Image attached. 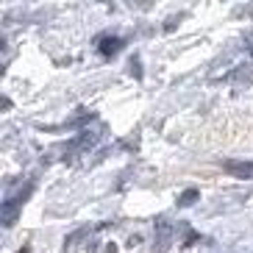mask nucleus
<instances>
[{"instance_id":"nucleus-6","label":"nucleus","mask_w":253,"mask_h":253,"mask_svg":"<svg viewBox=\"0 0 253 253\" xmlns=\"http://www.w3.org/2000/svg\"><path fill=\"white\" fill-rule=\"evenodd\" d=\"M139 242H142V237H139V234H134V237L128 239V248H136Z\"/></svg>"},{"instance_id":"nucleus-7","label":"nucleus","mask_w":253,"mask_h":253,"mask_svg":"<svg viewBox=\"0 0 253 253\" xmlns=\"http://www.w3.org/2000/svg\"><path fill=\"white\" fill-rule=\"evenodd\" d=\"M103 253H117V248H114V242H112V245H109V248H106Z\"/></svg>"},{"instance_id":"nucleus-1","label":"nucleus","mask_w":253,"mask_h":253,"mask_svg":"<svg viewBox=\"0 0 253 253\" xmlns=\"http://www.w3.org/2000/svg\"><path fill=\"white\" fill-rule=\"evenodd\" d=\"M175 239V225L170 220H156V239H153V253H167Z\"/></svg>"},{"instance_id":"nucleus-8","label":"nucleus","mask_w":253,"mask_h":253,"mask_svg":"<svg viewBox=\"0 0 253 253\" xmlns=\"http://www.w3.org/2000/svg\"><path fill=\"white\" fill-rule=\"evenodd\" d=\"M20 253H31V251H28V248H23V251H20Z\"/></svg>"},{"instance_id":"nucleus-3","label":"nucleus","mask_w":253,"mask_h":253,"mask_svg":"<svg viewBox=\"0 0 253 253\" xmlns=\"http://www.w3.org/2000/svg\"><path fill=\"white\" fill-rule=\"evenodd\" d=\"M20 206H23V203L11 201V198H8L6 203H3V225H14V220H17V211H20Z\"/></svg>"},{"instance_id":"nucleus-4","label":"nucleus","mask_w":253,"mask_h":253,"mask_svg":"<svg viewBox=\"0 0 253 253\" xmlns=\"http://www.w3.org/2000/svg\"><path fill=\"white\" fill-rule=\"evenodd\" d=\"M120 45H123V39H117V37L103 39V42H100V53H103V56H114V53L120 50Z\"/></svg>"},{"instance_id":"nucleus-2","label":"nucleus","mask_w":253,"mask_h":253,"mask_svg":"<svg viewBox=\"0 0 253 253\" xmlns=\"http://www.w3.org/2000/svg\"><path fill=\"white\" fill-rule=\"evenodd\" d=\"M223 170L237 178H253V162H223Z\"/></svg>"},{"instance_id":"nucleus-5","label":"nucleus","mask_w":253,"mask_h":253,"mask_svg":"<svg viewBox=\"0 0 253 253\" xmlns=\"http://www.w3.org/2000/svg\"><path fill=\"white\" fill-rule=\"evenodd\" d=\"M198 198H201V192H198V189H184V192L178 195V206H181V209L192 206V203L198 201Z\"/></svg>"}]
</instances>
